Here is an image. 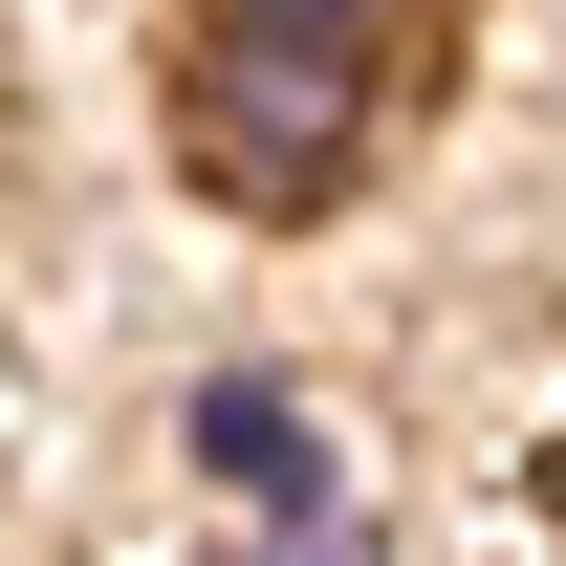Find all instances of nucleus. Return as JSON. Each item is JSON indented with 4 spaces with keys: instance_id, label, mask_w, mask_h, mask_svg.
Here are the masks:
<instances>
[{
    "instance_id": "1",
    "label": "nucleus",
    "mask_w": 566,
    "mask_h": 566,
    "mask_svg": "<svg viewBox=\"0 0 566 566\" xmlns=\"http://www.w3.org/2000/svg\"><path fill=\"white\" fill-rule=\"evenodd\" d=\"M370 153V87L327 44H283V22H197V197L240 218H327Z\"/></svg>"
},
{
    "instance_id": "3",
    "label": "nucleus",
    "mask_w": 566,
    "mask_h": 566,
    "mask_svg": "<svg viewBox=\"0 0 566 566\" xmlns=\"http://www.w3.org/2000/svg\"><path fill=\"white\" fill-rule=\"evenodd\" d=\"M218 22H283V44H349L370 0H218Z\"/></svg>"
},
{
    "instance_id": "2",
    "label": "nucleus",
    "mask_w": 566,
    "mask_h": 566,
    "mask_svg": "<svg viewBox=\"0 0 566 566\" xmlns=\"http://www.w3.org/2000/svg\"><path fill=\"white\" fill-rule=\"evenodd\" d=\"M197 458H218L240 501H283V523H327V436H305V392H262V370L197 392Z\"/></svg>"
},
{
    "instance_id": "4",
    "label": "nucleus",
    "mask_w": 566,
    "mask_h": 566,
    "mask_svg": "<svg viewBox=\"0 0 566 566\" xmlns=\"http://www.w3.org/2000/svg\"><path fill=\"white\" fill-rule=\"evenodd\" d=\"M262 566H370V545H349V523H283V545H262Z\"/></svg>"
}]
</instances>
